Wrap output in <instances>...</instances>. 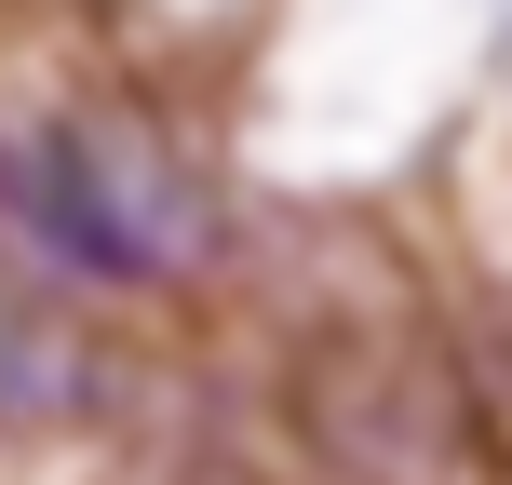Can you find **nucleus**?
Segmentation results:
<instances>
[{"label": "nucleus", "instance_id": "39448f33", "mask_svg": "<svg viewBox=\"0 0 512 485\" xmlns=\"http://www.w3.org/2000/svg\"><path fill=\"white\" fill-rule=\"evenodd\" d=\"M189 485H256V472H189Z\"/></svg>", "mask_w": 512, "mask_h": 485}, {"label": "nucleus", "instance_id": "7ed1b4c3", "mask_svg": "<svg viewBox=\"0 0 512 485\" xmlns=\"http://www.w3.org/2000/svg\"><path fill=\"white\" fill-rule=\"evenodd\" d=\"M108 405V351L0 256V432H81Z\"/></svg>", "mask_w": 512, "mask_h": 485}, {"label": "nucleus", "instance_id": "f03ea898", "mask_svg": "<svg viewBox=\"0 0 512 485\" xmlns=\"http://www.w3.org/2000/svg\"><path fill=\"white\" fill-rule=\"evenodd\" d=\"M283 418L337 485H499V432L459 337L418 324H310L283 364Z\"/></svg>", "mask_w": 512, "mask_h": 485}, {"label": "nucleus", "instance_id": "f257e3e1", "mask_svg": "<svg viewBox=\"0 0 512 485\" xmlns=\"http://www.w3.org/2000/svg\"><path fill=\"white\" fill-rule=\"evenodd\" d=\"M0 203L95 283H189L216 256V189L149 108H27L0 122Z\"/></svg>", "mask_w": 512, "mask_h": 485}, {"label": "nucleus", "instance_id": "20e7f679", "mask_svg": "<svg viewBox=\"0 0 512 485\" xmlns=\"http://www.w3.org/2000/svg\"><path fill=\"white\" fill-rule=\"evenodd\" d=\"M459 364H472V391H486V432H499V459H512V297H486V310H472Z\"/></svg>", "mask_w": 512, "mask_h": 485}]
</instances>
